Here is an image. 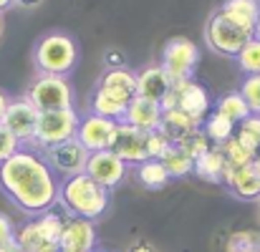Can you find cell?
<instances>
[{
	"instance_id": "cell-1",
	"label": "cell",
	"mask_w": 260,
	"mask_h": 252,
	"mask_svg": "<svg viewBox=\"0 0 260 252\" xmlns=\"http://www.w3.org/2000/svg\"><path fill=\"white\" fill-rule=\"evenodd\" d=\"M58 187L61 179L48 167L41 152L18 149L0 164L3 194L30 217H38L58 204Z\"/></svg>"
},
{
	"instance_id": "cell-2",
	"label": "cell",
	"mask_w": 260,
	"mask_h": 252,
	"mask_svg": "<svg viewBox=\"0 0 260 252\" xmlns=\"http://www.w3.org/2000/svg\"><path fill=\"white\" fill-rule=\"evenodd\" d=\"M109 202H111L109 199V189L101 187L99 182H93L86 171L61 179L58 204H61V209L69 217L96 222V220H101L106 214Z\"/></svg>"
},
{
	"instance_id": "cell-3",
	"label": "cell",
	"mask_w": 260,
	"mask_h": 252,
	"mask_svg": "<svg viewBox=\"0 0 260 252\" xmlns=\"http://www.w3.org/2000/svg\"><path fill=\"white\" fill-rule=\"evenodd\" d=\"M33 66L43 76H66L79 66V43L63 30L41 35L33 46Z\"/></svg>"
},
{
	"instance_id": "cell-4",
	"label": "cell",
	"mask_w": 260,
	"mask_h": 252,
	"mask_svg": "<svg viewBox=\"0 0 260 252\" xmlns=\"http://www.w3.org/2000/svg\"><path fill=\"white\" fill-rule=\"evenodd\" d=\"M63 217L53 209L33 217V222L15 230V242L23 252H58V237L63 230Z\"/></svg>"
},
{
	"instance_id": "cell-5",
	"label": "cell",
	"mask_w": 260,
	"mask_h": 252,
	"mask_svg": "<svg viewBox=\"0 0 260 252\" xmlns=\"http://www.w3.org/2000/svg\"><path fill=\"white\" fill-rule=\"evenodd\" d=\"M76 129H79V114L74 106L61 109V111H43V114H38L36 131H33L30 141L36 144V149L46 152L51 147L76 139Z\"/></svg>"
},
{
	"instance_id": "cell-6",
	"label": "cell",
	"mask_w": 260,
	"mask_h": 252,
	"mask_svg": "<svg viewBox=\"0 0 260 252\" xmlns=\"http://www.w3.org/2000/svg\"><path fill=\"white\" fill-rule=\"evenodd\" d=\"M253 38L250 30H245L243 25L233 23L230 18H225L220 10H215L207 23H205V43L212 53L217 56H228V58H235L240 53V48Z\"/></svg>"
},
{
	"instance_id": "cell-7",
	"label": "cell",
	"mask_w": 260,
	"mask_h": 252,
	"mask_svg": "<svg viewBox=\"0 0 260 252\" xmlns=\"http://www.w3.org/2000/svg\"><path fill=\"white\" fill-rule=\"evenodd\" d=\"M25 98L36 106L38 114L61 111V109L74 106V88H71L66 76H43V74H38V79L28 86Z\"/></svg>"
},
{
	"instance_id": "cell-8",
	"label": "cell",
	"mask_w": 260,
	"mask_h": 252,
	"mask_svg": "<svg viewBox=\"0 0 260 252\" xmlns=\"http://www.w3.org/2000/svg\"><path fill=\"white\" fill-rule=\"evenodd\" d=\"M162 109H177V111L187 114L189 119H194L197 124H202L212 111V98H210L207 88L197 84L194 79L177 81V84H172L170 93L165 96Z\"/></svg>"
},
{
	"instance_id": "cell-9",
	"label": "cell",
	"mask_w": 260,
	"mask_h": 252,
	"mask_svg": "<svg viewBox=\"0 0 260 252\" xmlns=\"http://www.w3.org/2000/svg\"><path fill=\"white\" fill-rule=\"evenodd\" d=\"M200 63V51L189 38H172L167 41L165 51H162V61L159 66L167 71V76L172 79V84L177 81H189L197 71Z\"/></svg>"
},
{
	"instance_id": "cell-10",
	"label": "cell",
	"mask_w": 260,
	"mask_h": 252,
	"mask_svg": "<svg viewBox=\"0 0 260 252\" xmlns=\"http://www.w3.org/2000/svg\"><path fill=\"white\" fill-rule=\"evenodd\" d=\"M116 126H119V121H111V119H104V116H96V114L88 111L86 116H79L76 141L86 149L88 154H91V152L111 149Z\"/></svg>"
},
{
	"instance_id": "cell-11",
	"label": "cell",
	"mask_w": 260,
	"mask_h": 252,
	"mask_svg": "<svg viewBox=\"0 0 260 252\" xmlns=\"http://www.w3.org/2000/svg\"><path fill=\"white\" fill-rule=\"evenodd\" d=\"M43 159L48 162V167L56 171V176H74V174H81L86 169L88 162V152L76 141H63L58 147H51L43 152Z\"/></svg>"
},
{
	"instance_id": "cell-12",
	"label": "cell",
	"mask_w": 260,
	"mask_h": 252,
	"mask_svg": "<svg viewBox=\"0 0 260 252\" xmlns=\"http://www.w3.org/2000/svg\"><path fill=\"white\" fill-rule=\"evenodd\" d=\"M111 152L126 164V167H137L142 162L149 159L147 154V134L119 121L116 126V134H114V141H111Z\"/></svg>"
},
{
	"instance_id": "cell-13",
	"label": "cell",
	"mask_w": 260,
	"mask_h": 252,
	"mask_svg": "<svg viewBox=\"0 0 260 252\" xmlns=\"http://www.w3.org/2000/svg\"><path fill=\"white\" fill-rule=\"evenodd\" d=\"M84 171H86L93 182H99L101 187L114 189V187H119V184L126 179L129 167H126L111 149H104V152H91V154H88V162H86V169H84Z\"/></svg>"
},
{
	"instance_id": "cell-14",
	"label": "cell",
	"mask_w": 260,
	"mask_h": 252,
	"mask_svg": "<svg viewBox=\"0 0 260 252\" xmlns=\"http://www.w3.org/2000/svg\"><path fill=\"white\" fill-rule=\"evenodd\" d=\"M36 121H38V111L25 96L23 98H10V106H8V111L3 116V124L15 139H20V144L33 139Z\"/></svg>"
},
{
	"instance_id": "cell-15",
	"label": "cell",
	"mask_w": 260,
	"mask_h": 252,
	"mask_svg": "<svg viewBox=\"0 0 260 252\" xmlns=\"http://www.w3.org/2000/svg\"><path fill=\"white\" fill-rule=\"evenodd\" d=\"M58 252H96V225L69 217L58 237Z\"/></svg>"
},
{
	"instance_id": "cell-16",
	"label": "cell",
	"mask_w": 260,
	"mask_h": 252,
	"mask_svg": "<svg viewBox=\"0 0 260 252\" xmlns=\"http://www.w3.org/2000/svg\"><path fill=\"white\" fill-rule=\"evenodd\" d=\"M162 103L159 101H149V98H142V96H134L132 103L126 106V114H124V124L149 134V131H157L159 124H162Z\"/></svg>"
},
{
	"instance_id": "cell-17",
	"label": "cell",
	"mask_w": 260,
	"mask_h": 252,
	"mask_svg": "<svg viewBox=\"0 0 260 252\" xmlns=\"http://www.w3.org/2000/svg\"><path fill=\"white\" fill-rule=\"evenodd\" d=\"M172 88V79L159 63H149L137 74V96L149 98V101H165V96Z\"/></svg>"
},
{
	"instance_id": "cell-18",
	"label": "cell",
	"mask_w": 260,
	"mask_h": 252,
	"mask_svg": "<svg viewBox=\"0 0 260 252\" xmlns=\"http://www.w3.org/2000/svg\"><path fill=\"white\" fill-rule=\"evenodd\" d=\"M96 88L116 96L119 101L124 103H132V98L137 96V74L129 71L126 66H119V68H106L99 79Z\"/></svg>"
},
{
	"instance_id": "cell-19",
	"label": "cell",
	"mask_w": 260,
	"mask_h": 252,
	"mask_svg": "<svg viewBox=\"0 0 260 252\" xmlns=\"http://www.w3.org/2000/svg\"><path fill=\"white\" fill-rule=\"evenodd\" d=\"M222 184L238 197V199H258L260 197V179L255 174L253 164L248 167H228L225 169V176H222Z\"/></svg>"
},
{
	"instance_id": "cell-20",
	"label": "cell",
	"mask_w": 260,
	"mask_h": 252,
	"mask_svg": "<svg viewBox=\"0 0 260 252\" xmlns=\"http://www.w3.org/2000/svg\"><path fill=\"white\" fill-rule=\"evenodd\" d=\"M202 124H197L194 119H189L187 114L177 111V109H165L162 114V124H159V131L172 141V144H179L184 141L187 136H192L194 131H200Z\"/></svg>"
},
{
	"instance_id": "cell-21",
	"label": "cell",
	"mask_w": 260,
	"mask_h": 252,
	"mask_svg": "<svg viewBox=\"0 0 260 252\" xmlns=\"http://www.w3.org/2000/svg\"><path fill=\"white\" fill-rule=\"evenodd\" d=\"M217 10L225 18H230L233 23L243 25L245 30H250L255 35V23H258V18H260L258 0H222V5Z\"/></svg>"
},
{
	"instance_id": "cell-22",
	"label": "cell",
	"mask_w": 260,
	"mask_h": 252,
	"mask_svg": "<svg viewBox=\"0 0 260 252\" xmlns=\"http://www.w3.org/2000/svg\"><path fill=\"white\" fill-rule=\"evenodd\" d=\"M225 169H228V162L220 152V147H212L210 152H205L200 159H194V171L200 179L210 182V184H222V176H225Z\"/></svg>"
},
{
	"instance_id": "cell-23",
	"label": "cell",
	"mask_w": 260,
	"mask_h": 252,
	"mask_svg": "<svg viewBox=\"0 0 260 252\" xmlns=\"http://www.w3.org/2000/svg\"><path fill=\"white\" fill-rule=\"evenodd\" d=\"M126 106L129 103L119 101L116 96H111V93H106L101 88H96L93 96H91V114L104 116V119H111V121H121L124 114H126Z\"/></svg>"
},
{
	"instance_id": "cell-24",
	"label": "cell",
	"mask_w": 260,
	"mask_h": 252,
	"mask_svg": "<svg viewBox=\"0 0 260 252\" xmlns=\"http://www.w3.org/2000/svg\"><path fill=\"white\" fill-rule=\"evenodd\" d=\"M235 124L230 121V119H225L222 114H217V111H210V116L202 121V134L210 139V144L212 147H220V144H225L230 136H235Z\"/></svg>"
},
{
	"instance_id": "cell-25",
	"label": "cell",
	"mask_w": 260,
	"mask_h": 252,
	"mask_svg": "<svg viewBox=\"0 0 260 252\" xmlns=\"http://www.w3.org/2000/svg\"><path fill=\"white\" fill-rule=\"evenodd\" d=\"M137 179L147 189H165L172 182L170 171L165 169V164L159 159H147V162L137 164Z\"/></svg>"
},
{
	"instance_id": "cell-26",
	"label": "cell",
	"mask_w": 260,
	"mask_h": 252,
	"mask_svg": "<svg viewBox=\"0 0 260 252\" xmlns=\"http://www.w3.org/2000/svg\"><path fill=\"white\" fill-rule=\"evenodd\" d=\"M159 162L165 164V169L170 171L172 179H184V176H189V174L194 171V159H192L179 144H172V147L162 154Z\"/></svg>"
},
{
	"instance_id": "cell-27",
	"label": "cell",
	"mask_w": 260,
	"mask_h": 252,
	"mask_svg": "<svg viewBox=\"0 0 260 252\" xmlns=\"http://www.w3.org/2000/svg\"><path fill=\"white\" fill-rule=\"evenodd\" d=\"M215 111H217V114H222L225 119H230L235 126L250 116V109H248V103L243 101V96H240L238 91L225 93V96L217 101V109H215Z\"/></svg>"
},
{
	"instance_id": "cell-28",
	"label": "cell",
	"mask_w": 260,
	"mask_h": 252,
	"mask_svg": "<svg viewBox=\"0 0 260 252\" xmlns=\"http://www.w3.org/2000/svg\"><path fill=\"white\" fill-rule=\"evenodd\" d=\"M220 152H222L228 167H248L255 159V152L248 149L243 141H238V136H230L225 144H220Z\"/></svg>"
},
{
	"instance_id": "cell-29",
	"label": "cell",
	"mask_w": 260,
	"mask_h": 252,
	"mask_svg": "<svg viewBox=\"0 0 260 252\" xmlns=\"http://www.w3.org/2000/svg\"><path fill=\"white\" fill-rule=\"evenodd\" d=\"M235 61H238V68L245 76H258L260 74V41L255 35L240 48V53L235 56Z\"/></svg>"
},
{
	"instance_id": "cell-30",
	"label": "cell",
	"mask_w": 260,
	"mask_h": 252,
	"mask_svg": "<svg viewBox=\"0 0 260 252\" xmlns=\"http://www.w3.org/2000/svg\"><path fill=\"white\" fill-rule=\"evenodd\" d=\"M235 136H238V141H243L248 149H253L258 154L260 152V114H250L245 121H240L238 129H235Z\"/></svg>"
},
{
	"instance_id": "cell-31",
	"label": "cell",
	"mask_w": 260,
	"mask_h": 252,
	"mask_svg": "<svg viewBox=\"0 0 260 252\" xmlns=\"http://www.w3.org/2000/svg\"><path fill=\"white\" fill-rule=\"evenodd\" d=\"M248 250H260V232H255V230L233 232L230 240H228V252H248Z\"/></svg>"
},
{
	"instance_id": "cell-32",
	"label": "cell",
	"mask_w": 260,
	"mask_h": 252,
	"mask_svg": "<svg viewBox=\"0 0 260 252\" xmlns=\"http://www.w3.org/2000/svg\"><path fill=\"white\" fill-rule=\"evenodd\" d=\"M238 93H240L243 101L248 103L250 114H260V74L258 76H245Z\"/></svg>"
},
{
	"instance_id": "cell-33",
	"label": "cell",
	"mask_w": 260,
	"mask_h": 252,
	"mask_svg": "<svg viewBox=\"0 0 260 252\" xmlns=\"http://www.w3.org/2000/svg\"><path fill=\"white\" fill-rule=\"evenodd\" d=\"M179 147H182L192 159H200L205 152H210V149H212V144H210V139L202 134V129H200V131H194L192 136H187L184 141H179Z\"/></svg>"
},
{
	"instance_id": "cell-34",
	"label": "cell",
	"mask_w": 260,
	"mask_h": 252,
	"mask_svg": "<svg viewBox=\"0 0 260 252\" xmlns=\"http://www.w3.org/2000/svg\"><path fill=\"white\" fill-rule=\"evenodd\" d=\"M172 147V141L157 129V131H149L147 134V154L149 159H162V154Z\"/></svg>"
},
{
	"instance_id": "cell-35",
	"label": "cell",
	"mask_w": 260,
	"mask_h": 252,
	"mask_svg": "<svg viewBox=\"0 0 260 252\" xmlns=\"http://www.w3.org/2000/svg\"><path fill=\"white\" fill-rule=\"evenodd\" d=\"M18 149H23L20 139H15V136L5 129V124H0V164H3L5 159H10Z\"/></svg>"
},
{
	"instance_id": "cell-36",
	"label": "cell",
	"mask_w": 260,
	"mask_h": 252,
	"mask_svg": "<svg viewBox=\"0 0 260 252\" xmlns=\"http://www.w3.org/2000/svg\"><path fill=\"white\" fill-rule=\"evenodd\" d=\"M8 242H15V225L5 212H0V247Z\"/></svg>"
},
{
	"instance_id": "cell-37",
	"label": "cell",
	"mask_w": 260,
	"mask_h": 252,
	"mask_svg": "<svg viewBox=\"0 0 260 252\" xmlns=\"http://www.w3.org/2000/svg\"><path fill=\"white\" fill-rule=\"evenodd\" d=\"M106 63H109V68H119V66H124V56L119 51H109L106 53Z\"/></svg>"
},
{
	"instance_id": "cell-38",
	"label": "cell",
	"mask_w": 260,
	"mask_h": 252,
	"mask_svg": "<svg viewBox=\"0 0 260 252\" xmlns=\"http://www.w3.org/2000/svg\"><path fill=\"white\" fill-rule=\"evenodd\" d=\"M8 106H10V96H8V93L0 88V124H3V116H5Z\"/></svg>"
},
{
	"instance_id": "cell-39",
	"label": "cell",
	"mask_w": 260,
	"mask_h": 252,
	"mask_svg": "<svg viewBox=\"0 0 260 252\" xmlns=\"http://www.w3.org/2000/svg\"><path fill=\"white\" fill-rule=\"evenodd\" d=\"M43 0H15V5L18 8H25V10H33V8H38Z\"/></svg>"
},
{
	"instance_id": "cell-40",
	"label": "cell",
	"mask_w": 260,
	"mask_h": 252,
	"mask_svg": "<svg viewBox=\"0 0 260 252\" xmlns=\"http://www.w3.org/2000/svg\"><path fill=\"white\" fill-rule=\"evenodd\" d=\"M129 252H154V247H152L149 242H137V245H132Z\"/></svg>"
},
{
	"instance_id": "cell-41",
	"label": "cell",
	"mask_w": 260,
	"mask_h": 252,
	"mask_svg": "<svg viewBox=\"0 0 260 252\" xmlns=\"http://www.w3.org/2000/svg\"><path fill=\"white\" fill-rule=\"evenodd\" d=\"M0 252H23V250H20V245H18V242H8V245H3V247H0Z\"/></svg>"
},
{
	"instance_id": "cell-42",
	"label": "cell",
	"mask_w": 260,
	"mask_h": 252,
	"mask_svg": "<svg viewBox=\"0 0 260 252\" xmlns=\"http://www.w3.org/2000/svg\"><path fill=\"white\" fill-rule=\"evenodd\" d=\"M15 5V0H0V13H5V10H10Z\"/></svg>"
},
{
	"instance_id": "cell-43",
	"label": "cell",
	"mask_w": 260,
	"mask_h": 252,
	"mask_svg": "<svg viewBox=\"0 0 260 252\" xmlns=\"http://www.w3.org/2000/svg\"><path fill=\"white\" fill-rule=\"evenodd\" d=\"M253 169H255V174H258V179H260V152L255 154V159H253Z\"/></svg>"
},
{
	"instance_id": "cell-44",
	"label": "cell",
	"mask_w": 260,
	"mask_h": 252,
	"mask_svg": "<svg viewBox=\"0 0 260 252\" xmlns=\"http://www.w3.org/2000/svg\"><path fill=\"white\" fill-rule=\"evenodd\" d=\"M3 30H5V20H3V13H0V38H3Z\"/></svg>"
},
{
	"instance_id": "cell-45",
	"label": "cell",
	"mask_w": 260,
	"mask_h": 252,
	"mask_svg": "<svg viewBox=\"0 0 260 252\" xmlns=\"http://www.w3.org/2000/svg\"><path fill=\"white\" fill-rule=\"evenodd\" d=\"M255 38L260 41V18H258V23H255Z\"/></svg>"
},
{
	"instance_id": "cell-46",
	"label": "cell",
	"mask_w": 260,
	"mask_h": 252,
	"mask_svg": "<svg viewBox=\"0 0 260 252\" xmlns=\"http://www.w3.org/2000/svg\"><path fill=\"white\" fill-rule=\"evenodd\" d=\"M258 217H260V197H258Z\"/></svg>"
},
{
	"instance_id": "cell-47",
	"label": "cell",
	"mask_w": 260,
	"mask_h": 252,
	"mask_svg": "<svg viewBox=\"0 0 260 252\" xmlns=\"http://www.w3.org/2000/svg\"><path fill=\"white\" fill-rule=\"evenodd\" d=\"M248 252H260V250H248Z\"/></svg>"
},
{
	"instance_id": "cell-48",
	"label": "cell",
	"mask_w": 260,
	"mask_h": 252,
	"mask_svg": "<svg viewBox=\"0 0 260 252\" xmlns=\"http://www.w3.org/2000/svg\"><path fill=\"white\" fill-rule=\"evenodd\" d=\"M258 5H260V0H258Z\"/></svg>"
}]
</instances>
